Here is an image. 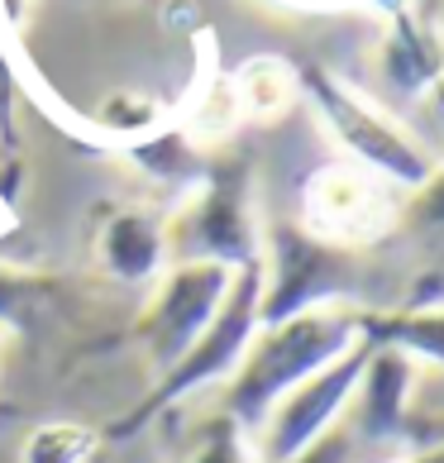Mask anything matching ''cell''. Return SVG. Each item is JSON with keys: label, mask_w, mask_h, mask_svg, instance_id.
I'll list each match as a JSON object with an SVG mask.
<instances>
[{"label": "cell", "mask_w": 444, "mask_h": 463, "mask_svg": "<svg viewBox=\"0 0 444 463\" xmlns=\"http://www.w3.org/2000/svg\"><path fill=\"white\" fill-rule=\"evenodd\" d=\"M358 316H364V306H320V311L292 316L282 325H259L244 364L225 383V406L220 411L253 435L287 392L301 387L306 377H316L320 368H330L335 358H345L364 339Z\"/></svg>", "instance_id": "1"}, {"label": "cell", "mask_w": 444, "mask_h": 463, "mask_svg": "<svg viewBox=\"0 0 444 463\" xmlns=\"http://www.w3.org/2000/svg\"><path fill=\"white\" fill-rule=\"evenodd\" d=\"M259 301H263V259L234 272L225 301H220V311H215V320L206 325V335H201L196 345L186 349L177 364L158 377V383H153V392H148L139 406L125 411L115 425L100 430V444L134 439L148 420H158L163 411L182 406L186 397H196V392H206L215 383H230L234 368L244 364L253 335H259Z\"/></svg>", "instance_id": "2"}, {"label": "cell", "mask_w": 444, "mask_h": 463, "mask_svg": "<svg viewBox=\"0 0 444 463\" xmlns=\"http://www.w3.org/2000/svg\"><path fill=\"white\" fill-rule=\"evenodd\" d=\"M263 259V230L249 196L244 163H211L206 182L167 215V263H220L249 268Z\"/></svg>", "instance_id": "3"}, {"label": "cell", "mask_w": 444, "mask_h": 463, "mask_svg": "<svg viewBox=\"0 0 444 463\" xmlns=\"http://www.w3.org/2000/svg\"><path fill=\"white\" fill-rule=\"evenodd\" d=\"M297 67V91L316 106V115L335 129V139L345 144L364 173L397 182V186H425V177L435 173L425 148L406 134L397 119H392L378 100H368L364 91H354L345 77H335L330 67L316 62H292Z\"/></svg>", "instance_id": "4"}, {"label": "cell", "mask_w": 444, "mask_h": 463, "mask_svg": "<svg viewBox=\"0 0 444 463\" xmlns=\"http://www.w3.org/2000/svg\"><path fill=\"white\" fill-rule=\"evenodd\" d=\"M358 249H339L306 225L263 230V301L259 325H282L320 306H349L358 291Z\"/></svg>", "instance_id": "5"}, {"label": "cell", "mask_w": 444, "mask_h": 463, "mask_svg": "<svg viewBox=\"0 0 444 463\" xmlns=\"http://www.w3.org/2000/svg\"><path fill=\"white\" fill-rule=\"evenodd\" d=\"M368 354H373V345L358 339L345 358H335L330 368H320L316 377H306L301 387L287 392L263 416L259 430H253V454H259V463H287L301 449H311L320 435H330L354 402L358 377L368 368Z\"/></svg>", "instance_id": "6"}, {"label": "cell", "mask_w": 444, "mask_h": 463, "mask_svg": "<svg viewBox=\"0 0 444 463\" xmlns=\"http://www.w3.org/2000/svg\"><path fill=\"white\" fill-rule=\"evenodd\" d=\"M230 278L234 272L220 263H167L163 268L139 325H134V339L144 345L158 377L206 335V325L215 320L220 301L230 291Z\"/></svg>", "instance_id": "7"}, {"label": "cell", "mask_w": 444, "mask_h": 463, "mask_svg": "<svg viewBox=\"0 0 444 463\" xmlns=\"http://www.w3.org/2000/svg\"><path fill=\"white\" fill-rule=\"evenodd\" d=\"M383 5V81L387 91L411 106L444 87V20L435 5L416 0H378Z\"/></svg>", "instance_id": "8"}, {"label": "cell", "mask_w": 444, "mask_h": 463, "mask_svg": "<svg viewBox=\"0 0 444 463\" xmlns=\"http://www.w3.org/2000/svg\"><path fill=\"white\" fill-rule=\"evenodd\" d=\"M392 220H397V211H392L387 192H378V182L364 167H326L306 186V230L339 249L383 239Z\"/></svg>", "instance_id": "9"}, {"label": "cell", "mask_w": 444, "mask_h": 463, "mask_svg": "<svg viewBox=\"0 0 444 463\" xmlns=\"http://www.w3.org/2000/svg\"><path fill=\"white\" fill-rule=\"evenodd\" d=\"M411 383L416 364L397 349H373L368 368L358 377V392L349 402V435L358 449H401L416 439L411 425Z\"/></svg>", "instance_id": "10"}, {"label": "cell", "mask_w": 444, "mask_h": 463, "mask_svg": "<svg viewBox=\"0 0 444 463\" xmlns=\"http://www.w3.org/2000/svg\"><path fill=\"white\" fill-rule=\"evenodd\" d=\"M96 263L106 278L129 287L158 282L167 268V211H144V205L110 211L96 230Z\"/></svg>", "instance_id": "11"}, {"label": "cell", "mask_w": 444, "mask_h": 463, "mask_svg": "<svg viewBox=\"0 0 444 463\" xmlns=\"http://www.w3.org/2000/svg\"><path fill=\"white\" fill-rule=\"evenodd\" d=\"M364 339L373 349H397L411 364L444 368V306H397V311H373L364 306Z\"/></svg>", "instance_id": "12"}, {"label": "cell", "mask_w": 444, "mask_h": 463, "mask_svg": "<svg viewBox=\"0 0 444 463\" xmlns=\"http://www.w3.org/2000/svg\"><path fill=\"white\" fill-rule=\"evenodd\" d=\"M230 96H234L239 115L268 119V115H278L287 100L297 96V67L282 62V58H253V62L239 67Z\"/></svg>", "instance_id": "13"}, {"label": "cell", "mask_w": 444, "mask_h": 463, "mask_svg": "<svg viewBox=\"0 0 444 463\" xmlns=\"http://www.w3.org/2000/svg\"><path fill=\"white\" fill-rule=\"evenodd\" d=\"M100 458V430L72 420H48L39 430H29L20 463H91Z\"/></svg>", "instance_id": "14"}, {"label": "cell", "mask_w": 444, "mask_h": 463, "mask_svg": "<svg viewBox=\"0 0 444 463\" xmlns=\"http://www.w3.org/2000/svg\"><path fill=\"white\" fill-rule=\"evenodd\" d=\"M53 297V282L33 278V272H20L10 263H0V330H33V320Z\"/></svg>", "instance_id": "15"}, {"label": "cell", "mask_w": 444, "mask_h": 463, "mask_svg": "<svg viewBox=\"0 0 444 463\" xmlns=\"http://www.w3.org/2000/svg\"><path fill=\"white\" fill-rule=\"evenodd\" d=\"M186 463H259V454H253V435L244 425L230 420L225 411H215L196 430V444L186 454Z\"/></svg>", "instance_id": "16"}, {"label": "cell", "mask_w": 444, "mask_h": 463, "mask_svg": "<svg viewBox=\"0 0 444 463\" xmlns=\"http://www.w3.org/2000/svg\"><path fill=\"white\" fill-rule=\"evenodd\" d=\"M358 454H364V449H358V439L349 435V425L339 420L330 435H320L311 449H301L297 458H287V463H358Z\"/></svg>", "instance_id": "17"}, {"label": "cell", "mask_w": 444, "mask_h": 463, "mask_svg": "<svg viewBox=\"0 0 444 463\" xmlns=\"http://www.w3.org/2000/svg\"><path fill=\"white\" fill-rule=\"evenodd\" d=\"M411 225L420 230H444V167L425 177V186H416V201H411Z\"/></svg>", "instance_id": "18"}, {"label": "cell", "mask_w": 444, "mask_h": 463, "mask_svg": "<svg viewBox=\"0 0 444 463\" xmlns=\"http://www.w3.org/2000/svg\"><path fill=\"white\" fill-rule=\"evenodd\" d=\"M406 463H444V439H435V444H425V449H416V454H401Z\"/></svg>", "instance_id": "19"}, {"label": "cell", "mask_w": 444, "mask_h": 463, "mask_svg": "<svg viewBox=\"0 0 444 463\" xmlns=\"http://www.w3.org/2000/svg\"><path fill=\"white\" fill-rule=\"evenodd\" d=\"M292 5H339V0H292Z\"/></svg>", "instance_id": "20"}, {"label": "cell", "mask_w": 444, "mask_h": 463, "mask_svg": "<svg viewBox=\"0 0 444 463\" xmlns=\"http://www.w3.org/2000/svg\"><path fill=\"white\" fill-rule=\"evenodd\" d=\"M91 463H106V454H100V458H91Z\"/></svg>", "instance_id": "21"}, {"label": "cell", "mask_w": 444, "mask_h": 463, "mask_svg": "<svg viewBox=\"0 0 444 463\" xmlns=\"http://www.w3.org/2000/svg\"><path fill=\"white\" fill-rule=\"evenodd\" d=\"M0 339H5V330H0Z\"/></svg>", "instance_id": "22"}]
</instances>
